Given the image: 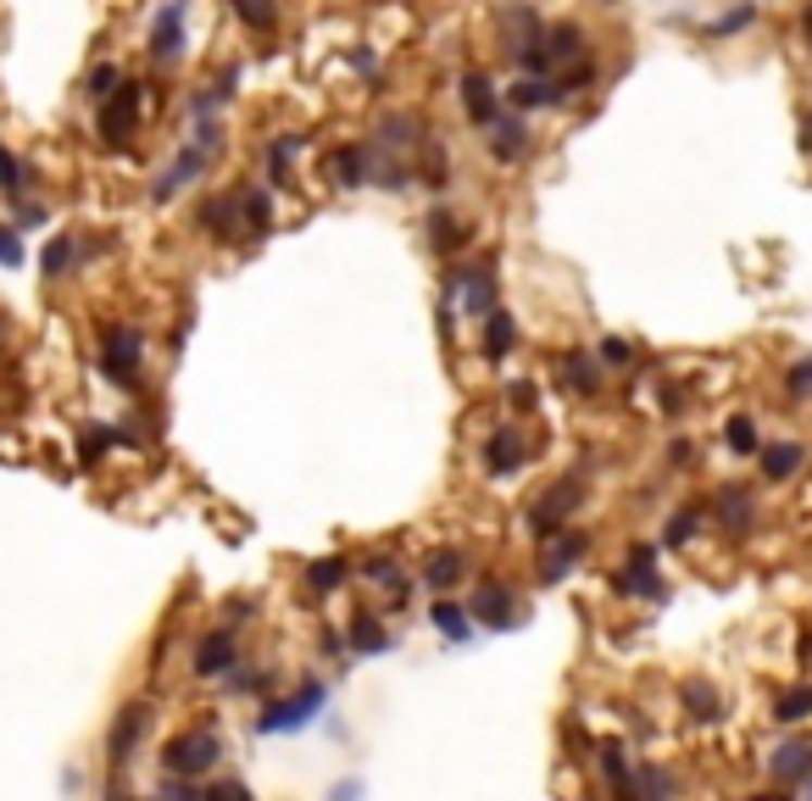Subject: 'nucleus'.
<instances>
[{
  "label": "nucleus",
  "instance_id": "nucleus-1",
  "mask_svg": "<svg viewBox=\"0 0 812 801\" xmlns=\"http://www.w3.org/2000/svg\"><path fill=\"white\" fill-rule=\"evenodd\" d=\"M139 356H146V340H139V328L112 323L107 335H101V373H107L117 390H134V385H139Z\"/></svg>",
  "mask_w": 812,
  "mask_h": 801
},
{
  "label": "nucleus",
  "instance_id": "nucleus-2",
  "mask_svg": "<svg viewBox=\"0 0 812 801\" xmlns=\"http://www.w3.org/2000/svg\"><path fill=\"white\" fill-rule=\"evenodd\" d=\"M217 758H223L217 735H212V729H189V735L167 740L162 768H167V774H178V779H201V774H212V768H217Z\"/></svg>",
  "mask_w": 812,
  "mask_h": 801
},
{
  "label": "nucleus",
  "instance_id": "nucleus-3",
  "mask_svg": "<svg viewBox=\"0 0 812 801\" xmlns=\"http://www.w3.org/2000/svg\"><path fill=\"white\" fill-rule=\"evenodd\" d=\"M139 101H146V96H139V84H117L112 96L101 101V123H95V128H101L107 146H128V139H134V128H139Z\"/></svg>",
  "mask_w": 812,
  "mask_h": 801
},
{
  "label": "nucleus",
  "instance_id": "nucleus-4",
  "mask_svg": "<svg viewBox=\"0 0 812 801\" xmlns=\"http://www.w3.org/2000/svg\"><path fill=\"white\" fill-rule=\"evenodd\" d=\"M317 706H323V685H317V679H307L296 701H273L267 713L257 718V729H262V735H296V729H307V724H312Z\"/></svg>",
  "mask_w": 812,
  "mask_h": 801
},
{
  "label": "nucleus",
  "instance_id": "nucleus-5",
  "mask_svg": "<svg viewBox=\"0 0 812 801\" xmlns=\"http://www.w3.org/2000/svg\"><path fill=\"white\" fill-rule=\"evenodd\" d=\"M207 162H212V151L201 146V139H189V146H184V151L162 167V178L151 184V201H173V196L184 190V184H196V178L207 173Z\"/></svg>",
  "mask_w": 812,
  "mask_h": 801
},
{
  "label": "nucleus",
  "instance_id": "nucleus-6",
  "mask_svg": "<svg viewBox=\"0 0 812 801\" xmlns=\"http://www.w3.org/2000/svg\"><path fill=\"white\" fill-rule=\"evenodd\" d=\"M579 506H585V485H579V479H562L546 501H535L529 529L546 540V535H557V529H562V517H567V512H579Z\"/></svg>",
  "mask_w": 812,
  "mask_h": 801
},
{
  "label": "nucleus",
  "instance_id": "nucleus-7",
  "mask_svg": "<svg viewBox=\"0 0 812 801\" xmlns=\"http://www.w3.org/2000/svg\"><path fill=\"white\" fill-rule=\"evenodd\" d=\"M612 590H617V596H646V601H657V596H662L657 546H635V551H629V568L612 574Z\"/></svg>",
  "mask_w": 812,
  "mask_h": 801
},
{
  "label": "nucleus",
  "instance_id": "nucleus-8",
  "mask_svg": "<svg viewBox=\"0 0 812 801\" xmlns=\"http://www.w3.org/2000/svg\"><path fill=\"white\" fill-rule=\"evenodd\" d=\"M585 535H573V529H557V535H546V551H540V585H562L567 574H573V562L585 556Z\"/></svg>",
  "mask_w": 812,
  "mask_h": 801
},
{
  "label": "nucleus",
  "instance_id": "nucleus-9",
  "mask_svg": "<svg viewBox=\"0 0 812 801\" xmlns=\"http://www.w3.org/2000/svg\"><path fill=\"white\" fill-rule=\"evenodd\" d=\"M457 290H462V312L490 317V312H496V267H490V262H467V267L457 273Z\"/></svg>",
  "mask_w": 812,
  "mask_h": 801
},
{
  "label": "nucleus",
  "instance_id": "nucleus-10",
  "mask_svg": "<svg viewBox=\"0 0 812 801\" xmlns=\"http://www.w3.org/2000/svg\"><path fill=\"white\" fill-rule=\"evenodd\" d=\"M146 724H151V706H146V701H128L123 713H117V724H112V740H107V758H112V768H123V763L134 758V746H139V735H146Z\"/></svg>",
  "mask_w": 812,
  "mask_h": 801
},
{
  "label": "nucleus",
  "instance_id": "nucleus-11",
  "mask_svg": "<svg viewBox=\"0 0 812 801\" xmlns=\"http://www.w3.org/2000/svg\"><path fill=\"white\" fill-rule=\"evenodd\" d=\"M184 0H167V7L157 12V23H151V57L157 62H178L184 57Z\"/></svg>",
  "mask_w": 812,
  "mask_h": 801
},
{
  "label": "nucleus",
  "instance_id": "nucleus-12",
  "mask_svg": "<svg viewBox=\"0 0 812 801\" xmlns=\"http://www.w3.org/2000/svg\"><path fill=\"white\" fill-rule=\"evenodd\" d=\"M234 656H240V646H234V629H212L201 646H196V674L201 679H223L234 668Z\"/></svg>",
  "mask_w": 812,
  "mask_h": 801
},
{
  "label": "nucleus",
  "instance_id": "nucleus-13",
  "mask_svg": "<svg viewBox=\"0 0 812 801\" xmlns=\"http://www.w3.org/2000/svg\"><path fill=\"white\" fill-rule=\"evenodd\" d=\"M523 462H529V446H523V435H517V429H496V435L485 440V467H490L496 479L517 474Z\"/></svg>",
  "mask_w": 812,
  "mask_h": 801
},
{
  "label": "nucleus",
  "instance_id": "nucleus-14",
  "mask_svg": "<svg viewBox=\"0 0 812 801\" xmlns=\"http://www.w3.org/2000/svg\"><path fill=\"white\" fill-rule=\"evenodd\" d=\"M462 574H467V556H462L457 546H440V551H428V562H423V585L435 590V596L457 590V585H462Z\"/></svg>",
  "mask_w": 812,
  "mask_h": 801
},
{
  "label": "nucleus",
  "instance_id": "nucleus-15",
  "mask_svg": "<svg viewBox=\"0 0 812 801\" xmlns=\"http://www.w3.org/2000/svg\"><path fill=\"white\" fill-rule=\"evenodd\" d=\"M512 590L507 585H496V579H485L479 590H473V618H479L485 629H507L512 624Z\"/></svg>",
  "mask_w": 812,
  "mask_h": 801
},
{
  "label": "nucleus",
  "instance_id": "nucleus-16",
  "mask_svg": "<svg viewBox=\"0 0 812 801\" xmlns=\"http://www.w3.org/2000/svg\"><path fill=\"white\" fill-rule=\"evenodd\" d=\"M462 112L473 117V123H496L501 117V101H496V89H490V78L485 73H462Z\"/></svg>",
  "mask_w": 812,
  "mask_h": 801
},
{
  "label": "nucleus",
  "instance_id": "nucleus-17",
  "mask_svg": "<svg viewBox=\"0 0 812 801\" xmlns=\"http://www.w3.org/2000/svg\"><path fill=\"white\" fill-rule=\"evenodd\" d=\"M490 128H496V134H490V157H496V162H517L523 146H529V128H523V117H496Z\"/></svg>",
  "mask_w": 812,
  "mask_h": 801
},
{
  "label": "nucleus",
  "instance_id": "nucleus-18",
  "mask_svg": "<svg viewBox=\"0 0 812 801\" xmlns=\"http://www.w3.org/2000/svg\"><path fill=\"white\" fill-rule=\"evenodd\" d=\"M807 774H812V746H807V740H785V746L774 751V779L801 785Z\"/></svg>",
  "mask_w": 812,
  "mask_h": 801
},
{
  "label": "nucleus",
  "instance_id": "nucleus-19",
  "mask_svg": "<svg viewBox=\"0 0 812 801\" xmlns=\"http://www.w3.org/2000/svg\"><path fill=\"white\" fill-rule=\"evenodd\" d=\"M234 217H240V196H212L201 206V228L212 240H234Z\"/></svg>",
  "mask_w": 812,
  "mask_h": 801
},
{
  "label": "nucleus",
  "instance_id": "nucleus-20",
  "mask_svg": "<svg viewBox=\"0 0 812 801\" xmlns=\"http://www.w3.org/2000/svg\"><path fill=\"white\" fill-rule=\"evenodd\" d=\"M512 346H517V323H512V312H507V306H496V312L485 317V356H490V362H501Z\"/></svg>",
  "mask_w": 812,
  "mask_h": 801
},
{
  "label": "nucleus",
  "instance_id": "nucleus-21",
  "mask_svg": "<svg viewBox=\"0 0 812 801\" xmlns=\"http://www.w3.org/2000/svg\"><path fill=\"white\" fill-rule=\"evenodd\" d=\"M507 96H512V107L529 112V107H551V101H562V84H557V78L546 84V78H535V73H529V78H517V84L507 89Z\"/></svg>",
  "mask_w": 812,
  "mask_h": 801
},
{
  "label": "nucleus",
  "instance_id": "nucleus-22",
  "mask_svg": "<svg viewBox=\"0 0 812 801\" xmlns=\"http://www.w3.org/2000/svg\"><path fill=\"white\" fill-rule=\"evenodd\" d=\"M801 462H807V446L801 440H779L774 451H762V479H790Z\"/></svg>",
  "mask_w": 812,
  "mask_h": 801
},
{
  "label": "nucleus",
  "instance_id": "nucleus-23",
  "mask_svg": "<svg viewBox=\"0 0 812 801\" xmlns=\"http://www.w3.org/2000/svg\"><path fill=\"white\" fill-rule=\"evenodd\" d=\"M719 524L735 529V535L751 529V490H746V485H729V490L719 496Z\"/></svg>",
  "mask_w": 812,
  "mask_h": 801
},
{
  "label": "nucleus",
  "instance_id": "nucleus-24",
  "mask_svg": "<svg viewBox=\"0 0 812 801\" xmlns=\"http://www.w3.org/2000/svg\"><path fill=\"white\" fill-rule=\"evenodd\" d=\"M579 39H585V34L573 28V23L546 28V39H540V45H546V62H551V67H557V62H573V57H579Z\"/></svg>",
  "mask_w": 812,
  "mask_h": 801
},
{
  "label": "nucleus",
  "instance_id": "nucleus-25",
  "mask_svg": "<svg viewBox=\"0 0 812 801\" xmlns=\"http://www.w3.org/2000/svg\"><path fill=\"white\" fill-rule=\"evenodd\" d=\"M685 706H690V718H701V724H712V718L724 713L719 690H712L707 679H690V685H685Z\"/></svg>",
  "mask_w": 812,
  "mask_h": 801
},
{
  "label": "nucleus",
  "instance_id": "nucleus-26",
  "mask_svg": "<svg viewBox=\"0 0 812 801\" xmlns=\"http://www.w3.org/2000/svg\"><path fill=\"white\" fill-rule=\"evenodd\" d=\"M428 618H435V629H440L446 640H462V635H467V624H473V612H467V606H457V601H435V612H428Z\"/></svg>",
  "mask_w": 812,
  "mask_h": 801
},
{
  "label": "nucleus",
  "instance_id": "nucleus-27",
  "mask_svg": "<svg viewBox=\"0 0 812 801\" xmlns=\"http://www.w3.org/2000/svg\"><path fill=\"white\" fill-rule=\"evenodd\" d=\"M73 256H78V246L67 240V234H57V240L45 246V256H39V273L45 278H62V273H73Z\"/></svg>",
  "mask_w": 812,
  "mask_h": 801
},
{
  "label": "nucleus",
  "instance_id": "nucleus-28",
  "mask_svg": "<svg viewBox=\"0 0 812 801\" xmlns=\"http://www.w3.org/2000/svg\"><path fill=\"white\" fill-rule=\"evenodd\" d=\"M228 7H234V17H240L246 28H257V34H267V28L278 23V7H273V0H228Z\"/></svg>",
  "mask_w": 812,
  "mask_h": 801
},
{
  "label": "nucleus",
  "instance_id": "nucleus-29",
  "mask_svg": "<svg viewBox=\"0 0 812 801\" xmlns=\"http://www.w3.org/2000/svg\"><path fill=\"white\" fill-rule=\"evenodd\" d=\"M334 173H340L346 190H357V184H367V151L362 146H346V151H334Z\"/></svg>",
  "mask_w": 812,
  "mask_h": 801
},
{
  "label": "nucleus",
  "instance_id": "nucleus-30",
  "mask_svg": "<svg viewBox=\"0 0 812 801\" xmlns=\"http://www.w3.org/2000/svg\"><path fill=\"white\" fill-rule=\"evenodd\" d=\"M601 774H607V779H612L617 790H624V796L635 790V774H629V758H624V746H612V740L601 746Z\"/></svg>",
  "mask_w": 812,
  "mask_h": 801
},
{
  "label": "nucleus",
  "instance_id": "nucleus-31",
  "mask_svg": "<svg viewBox=\"0 0 812 801\" xmlns=\"http://www.w3.org/2000/svg\"><path fill=\"white\" fill-rule=\"evenodd\" d=\"M812 713V685H796V690H785L779 701H774V718L779 724H801Z\"/></svg>",
  "mask_w": 812,
  "mask_h": 801
},
{
  "label": "nucleus",
  "instance_id": "nucleus-32",
  "mask_svg": "<svg viewBox=\"0 0 812 801\" xmlns=\"http://www.w3.org/2000/svg\"><path fill=\"white\" fill-rule=\"evenodd\" d=\"M312 590H340L346 585V556H317L312 568H307Z\"/></svg>",
  "mask_w": 812,
  "mask_h": 801
},
{
  "label": "nucleus",
  "instance_id": "nucleus-33",
  "mask_svg": "<svg viewBox=\"0 0 812 801\" xmlns=\"http://www.w3.org/2000/svg\"><path fill=\"white\" fill-rule=\"evenodd\" d=\"M0 190H7L12 201H17L23 190H28V167H23V162H17V157L7 151V146H0Z\"/></svg>",
  "mask_w": 812,
  "mask_h": 801
},
{
  "label": "nucleus",
  "instance_id": "nucleus-34",
  "mask_svg": "<svg viewBox=\"0 0 812 801\" xmlns=\"http://www.w3.org/2000/svg\"><path fill=\"white\" fill-rule=\"evenodd\" d=\"M562 373H567V385H573V390H585V396H596V385H601V379H596V367L585 362V351H567Z\"/></svg>",
  "mask_w": 812,
  "mask_h": 801
},
{
  "label": "nucleus",
  "instance_id": "nucleus-35",
  "mask_svg": "<svg viewBox=\"0 0 812 801\" xmlns=\"http://www.w3.org/2000/svg\"><path fill=\"white\" fill-rule=\"evenodd\" d=\"M240 206H246V217H251V228H257V234H267V228H273V201H267L262 190H251V184H246V190H240Z\"/></svg>",
  "mask_w": 812,
  "mask_h": 801
},
{
  "label": "nucleus",
  "instance_id": "nucleus-36",
  "mask_svg": "<svg viewBox=\"0 0 812 801\" xmlns=\"http://www.w3.org/2000/svg\"><path fill=\"white\" fill-rule=\"evenodd\" d=\"M390 646V635L385 629H378V618H357V629H351V651H385Z\"/></svg>",
  "mask_w": 812,
  "mask_h": 801
},
{
  "label": "nucleus",
  "instance_id": "nucleus-37",
  "mask_svg": "<svg viewBox=\"0 0 812 801\" xmlns=\"http://www.w3.org/2000/svg\"><path fill=\"white\" fill-rule=\"evenodd\" d=\"M724 440H729V451L751 456V451H757V423H751V417H729V423H724Z\"/></svg>",
  "mask_w": 812,
  "mask_h": 801
},
{
  "label": "nucleus",
  "instance_id": "nucleus-38",
  "mask_svg": "<svg viewBox=\"0 0 812 801\" xmlns=\"http://www.w3.org/2000/svg\"><path fill=\"white\" fill-rule=\"evenodd\" d=\"M117 440H123L117 429H84V435H78V462H101V451L117 446Z\"/></svg>",
  "mask_w": 812,
  "mask_h": 801
},
{
  "label": "nucleus",
  "instance_id": "nucleus-39",
  "mask_svg": "<svg viewBox=\"0 0 812 801\" xmlns=\"http://www.w3.org/2000/svg\"><path fill=\"white\" fill-rule=\"evenodd\" d=\"M696 529H701V512H674V517H667V546H690L696 540Z\"/></svg>",
  "mask_w": 812,
  "mask_h": 801
},
{
  "label": "nucleus",
  "instance_id": "nucleus-40",
  "mask_svg": "<svg viewBox=\"0 0 812 801\" xmlns=\"http://www.w3.org/2000/svg\"><path fill=\"white\" fill-rule=\"evenodd\" d=\"M0 267H23V234L12 223H0Z\"/></svg>",
  "mask_w": 812,
  "mask_h": 801
},
{
  "label": "nucleus",
  "instance_id": "nucleus-41",
  "mask_svg": "<svg viewBox=\"0 0 812 801\" xmlns=\"http://www.w3.org/2000/svg\"><path fill=\"white\" fill-rule=\"evenodd\" d=\"M301 151V134H290V139H273V151H267V162H273V178H284L290 173V157Z\"/></svg>",
  "mask_w": 812,
  "mask_h": 801
},
{
  "label": "nucleus",
  "instance_id": "nucleus-42",
  "mask_svg": "<svg viewBox=\"0 0 812 801\" xmlns=\"http://www.w3.org/2000/svg\"><path fill=\"white\" fill-rule=\"evenodd\" d=\"M117 84H123V73H117L112 62H101V67H95V73H89V96H95V101H107V96H112V89H117Z\"/></svg>",
  "mask_w": 812,
  "mask_h": 801
},
{
  "label": "nucleus",
  "instance_id": "nucleus-43",
  "mask_svg": "<svg viewBox=\"0 0 812 801\" xmlns=\"http://www.w3.org/2000/svg\"><path fill=\"white\" fill-rule=\"evenodd\" d=\"M428 240H435V251H451V246H457V223H451V212H435V217H428Z\"/></svg>",
  "mask_w": 812,
  "mask_h": 801
},
{
  "label": "nucleus",
  "instance_id": "nucleus-44",
  "mask_svg": "<svg viewBox=\"0 0 812 801\" xmlns=\"http://www.w3.org/2000/svg\"><path fill=\"white\" fill-rule=\"evenodd\" d=\"M635 790H640V796H674V774L646 768V774H635Z\"/></svg>",
  "mask_w": 812,
  "mask_h": 801
},
{
  "label": "nucleus",
  "instance_id": "nucleus-45",
  "mask_svg": "<svg viewBox=\"0 0 812 801\" xmlns=\"http://www.w3.org/2000/svg\"><path fill=\"white\" fill-rule=\"evenodd\" d=\"M412 117H385V128H378V139H385V146H412Z\"/></svg>",
  "mask_w": 812,
  "mask_h": 801
},
{
  "label": "nucleus",
  "instance_id": "nucleus-46",
  "mask_svg": "<svg viewBox=\"0 0 812 801\" xmlns=\"http://www.w3.org/2000/svg\"><path fill=\"white\" fill-rule=\"evenodd\" d=\"M367 574H373V579H378V585H385V590H390V596H396V601H401V596H407V579H401V574H396V562H373V568H367Z\"/></svg>",
  "mask_w": 812,
  "mask_h": 801
},
{
  "label": "nucleus",
  "instance_id": "nucleus-47",
  "mask_svg": "<svg viewBox=\"0 0 812 801\" xmlns=\"http://www.w3.org/2000/svg\"><path fill=\"white\" fill-rule=\"evenodd\" d=\"M757 17V7H740V12H729V17H719V23H712V34H735V28H746Z\"/></svg>",
  "mask_w": 812,
  "mask_h": 801
},
{
  "label": "nucleus",
  "instance_id": "nucleus-48",
  "mask_svg": "<svg viewBox=\"0 0 812 801\" xmlns=\"http://www.w3.org/2000/svg\"><path fill=\"white\" fill-rule=\"evenodd\" d=\"M785 385H790V396H807V390H812V362H796Z\"/></svg>",
  "mask_w": 812,
  "mask_h": 801
},
{
  "label": "nucleus",
  "instance_id": "nucleus-49",
  "mask_svg": "<svg viewBox=\"0 0 812 801\" xmlns=\"http://www.w3.org/2000/svg\"><path fill=\"white\" fill-rule=\"evenodd\" d=\"M601 362H607V367H624V362H629V346H624V340H601Z\"/></svg>",
  "mask_w": 812,
  "mask_h": 801
},
{
  "label": "nucleus",
  "instance_id": "nucleus-50",
  "mask_svg": "<svg viewBox=\"0 0 812 801\" xmlns=\"http://www.w3.org/2000/svg\"><path fill=\"white\" fill-rule=\"evenodd\" d=\"M507 396H512V406H517V412H529V406H535V385H523V379H517Z\"/></svg>",
  "mask_w": 812,
  "mask_h": 801
},
{
  "label": "nucleus",
  "instance_id": "nucleus-51",
  "mask_svg": "<svg viewBox=\"0 0 812 801\" xmlns=\"http://www.w3.org/2000/svg\"><path fill=\"white\" fill-rule=\"evenodd\" d=\"M17 223H23V228H34V223H45V206H17Z\"/></svg>",
  "mask_w": 812,
  "mask_h": 801
},
{
  "label": "nucleus",
  "instance_id": "nucleus-52",
  "mask_svg": "<svg viewBox=\"0 0 812 801\" xmlns=\"http://www.w3.org/2000/svg\"><path fill=\"white\" fill-rule=\"evenodd\" d=\"M667 456H674V462H696V446H690V440H674V451H667Z\"/></svg>",
  "mask_w": 812,
  "mask_h": 801
},
{
  "label": "nucleus",
  "instance_id": "nucleus-53",
  "mask_svg": "<svg viewBox=\"0 0 812 801\" xmlns=\"http://www.w3.org/2000/svg\"><path fill=\"white\" fill-rule=\"evenodd\" d=\"M801 146H807V151H812V117H807V134H801Z\"/></svg>",
  "mask_w": 812,
  "mask_h": 801
},
{
  "label": "nucleus",
  "instance_id": "nucleus-54",
  "mask_svg": "<svg viewBox=\"0 0 812 801\" xmlns=\"http://www.w3.org/2000/svg\"><path fill=\"white\" fill-rule=\"evenodd\" d=\"M807 39H812V7H807Z\"/></svg>",
  "mask_w": 812,
  "mask_h": 801
},
{
  "label": "nucleus",
  "instance_id": "nucleus-55",
  "mask_svg": "<svg viewBox=\"0 0 812 801\" xmlns=\"http://www.w3.org/2000/svg\"><path fill=\"white\" fill-rule=\"evenodd\" d=\"M801 785H807V790H812V774H807V779H801Z\"/></svg>",
  "mask_w": 812,
  "mask_h": 801
}]
</instances>
